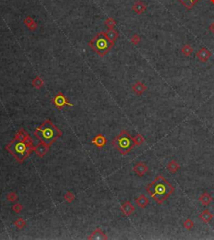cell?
Listing matches in <instances>:
<instances>
[{
	"instance_id": "obj_1",
	"label": "cell",
	"mask_w": 214,
	"mask_h": 240,
	"mask_svg": "<svg viewBox=\"0 0 214 240\" xmlns=\"http://www.w3.org/2000/svg\"><path fill=\"white\" fill-rule=\"evenodd\" d=\"M146 190L156 203L161 205L173 193L175 188L163 176L158 175L146 187Z\"/></svg>"
},
{
	"instance_id": "obj_2",
	"label": "cell",
	"mask_w": 214,
	"mask_h": 240,
	"mask_svg": "<svg viewBox=\"0 0 214 240\" xmlns=\"http://www.w3.org/2000/svg\"><path fill=\"white\" fill-rule=\"evenodd\" d=\"M61 131L50 120H46L34 131V136L39 138L41 142L49 147L53 144L59 137H61Z\"/></svg>"
},
{
	"instance_id": "obj_3",
	"label": "cell",
	"mask_w": 214,
	"mask_h": 240,
	"mask_svg": "<svg viewBox=\"0 0 214 240\" xmlns=\"http://www.w3.org/2000/svg\"><path fill=\"white\" fill-rule=\"evenodd\" d=\"M114 43L107 38L105 32H100L89 43V46L100 56H105L112 49Z\"/></svg>"
},
{
	"instance_id": "obj_4",
	"label": "cell",
	"mask_w": 214,
	"mask_h": 240,
	"mask_svg": "<svg viewBox=\"0 0 214 240\" xmlns=\"http://www.w3.org/2000/svg\"><path fill=\"white\" fill-rule=\"evenodd\" d=\"M112 145L122 155L128 154L136 146L133 138L126 130L121 131V133L112 141Z\"/></svg>"
},
{
	"instance_id": "obj_5",
	"label": "cell",
	"mask_w": 214,
	"mask_h": 240,
	"mask_svg": "<svg viewBox=\"0 0 214 240\" xmlns=\"http://www.w3.org/2000/svg\"><path fill=\"white\" fill-rule=\"evenodd\" d=\"M6 150L14 156L19 162L24 161L30 154L33 149L29 147L23 141L14 139L6 146Z\"/></svg>"
},
{
	"instance_id": "obj_6",
	"label": "cell",
	"mask_w": 214,
	"mask_h": 240,
	"mask_svg": "<svg viewBox=\"0 0 214 240\" xmlns=\"http://www.w3.org/2000/svg\"><path fill=\"white\" fill-rule=\"evenodd\" d=\"M14 139L19 140V141H23V142H24L25 144L27 145L29 147L32 148V149L34 150V145H33V140H32V138L29 137V134H28L24 129L21 128V129L19 130V131H18L17 133L15 134Z\"/></svg>"
},
{
	"instance_id": "obj_7",
	"label": "cell",
	"mask_w": 214,
	"mask_h": 240,
	"mask_svg": "<svg viewBox=\"0 0 214 240\" xmlns=\"http://www.w3.org/2000/svg\"><path fill=\"white\" fill-rule=\"evenodd\" d=\"M52 102L59 109H62L65 106H73V105H72L71 103L69 102L68 99L65 97V95L62 92H59L55 98L52 100Z\"/></svg>"
},
{
	"instance_id": "obj_8",
	"label": "cell",
	"mask_w": 214,
	"mask_h": 240,
	"mask_svg": "<svg viewBox=\"0 0 214 240\" xmlns=\"http://www.w3.org/2000/svg\"><path fill=\"white\" fill-rule=\"evenodd\" d=\"M133 171L136 173V175L139 177H143L146 175V173L148 171V167L146 166L143 161H139L137 162L134 167H133Z\"/></svg>"
},
{
	"instance_id": "obj_9",
	"label": "cell",
	"mask_w": 214,
	"mask_h": 240,
	"mask_svg": "<svg viewBox=\"0 0 214 240\" xmlns=\"http://www.w3.org/2000/svg\"><path fill=\"white\" fill-rule=\"evenodd\" d=\"M196 56H197V58L198 59L199 61L205 63V62H207L210 59V57L212 56V53L207 49L202 48L197 52Z\"/></svg>"
},
{
	"instance_id": "obj_10",
	"label": "cell",
	"mask_w": 214,
	"mask_h": 240,
	"mask_svg": "<svg viewBox=\"0 0 214 240\" xmlns=\"http://www.w3.org/2000/svg\"><path fill=\"white\" fill-rule=\"evenodd\" d=\"M146 8H147L146 4L143 1H141V0L136 1L132 5V10L137 14H143L146 10Z\"/></svg>"
},
{
	"instance_id": "obj_11",
	"label": "cell",
	"mask_w": 214,
	"mask_h": 240,
	"mask_svg": "<svg viewBox=\"0 0 214 240\" xmlns=\"http://www.w3.org/2000/svg\"><path fill=\"white\" fill-rule=\"evenodd\" d=\"M34 150L39 157H43L44 156L47 154V152L49 151V146L41 142L39 145H37L36 147H34Z\"/></svg>"
},
{
	"instance_id": "obj_12",
	"label": "cell",
	"mask_w": 214,
	"mask_h": 240,
	"mask_svg": "<svg viewBox=\"0 0 214 240\" xmlns=\"http://www.w3.org/2000/svg\"><path fill=\"white\" fill-rule=\"evenodd\" d=\"M92 144H94L95 146H96L97 147L101 148L103 147H105L106 143H107V141H106V138H105L103 135L101 134H98L96 137L92 140L91 141Z\"/></svg>"
},
{
	"instance_id": "obj_13",
	"label": "cell",
	"mask_w": 214,
	"mask_h": 240,
	"mask_svg": "<svg viewBox=\"0 0 214 240\" xmlns=\"http://www.w3.org/2000/svg\"><path fill=\"white\" fill-rule=\"evenodd\" d=\"M121 212L124 213L125 216H130L131 214H132V213H134L135 208H134V206H133L131 202L127 201V202H124L122 205H121Z\"/></svg>"
},
{
	"instance_id": "obj_14",
	"label": "cell",
	"mask_w": 214,
	"mask_h": 240,
	"mask_svg": "<svg viewBox=\"0 0 214 240\" xmlns=\"http://www.w3.org/2000/svg\"><path fill=\"white\" fill-rule=\"evenodd\" d=\"M146 90V85H144L142 82L141 81H137L136 84H134L132 86V91L137 96H141L143 93Z\"/></svg>"
},
{
	"instance_id": "obj_15",
	"label": "cell",
	"mask_w": 214,
	"mask_h": 240,
	"mask_svg": "<svg viewBox=\"0 0 214 240\" xmlns=\"http://www.w3.org/2000/svg\"><path fill=\"white\" fill-rule=\"evenodd\" d=\"M213 201L212 197L211 196L210 193L205 192L203 193H202L201 196L199 197V202L205 207H207L211 204V202Z\"/></svg>"
},
{
	"instance_id": "obj_16",
	"label": "cell",
	"mask_w": 214,
	"mask_h": 240,
	"mask_svg": "<svg viewBox=\"0 0 214 240\" xmlns=\"http://www.w3.org/2000/svg\"><path fill=\"white\" fill-rule=\"evenodd\" d=\"M180 164L178 163V161L176 160H171L167 165V169L168 171L172 173V174H175L180 169Z\"/></svg>"
},
{
	"instance_id": "obj_17",
	"label": "cell",
	"mask_w": 214,
	"mask_h": 240,
	"mask_svg": "<svg viewBox=\"0 0 214 240\" xmlns=\"http://www.w3.org/2000/svg\"><path fill=\"white\" fill-rule=\"evenodd\" d=\"M88 238L91 240H104L107 239V237L105 236V234L102 232L101 229L97 228L88 237Z\"/></svg>"
},
{
	"instance_id": "obj_18",
	"label": "cell",
	"mask_w": 214,
	"mask_h": 240,
	"mask_svg": "<svg viewBox=\"0 0 214 240\" xmlns=\"http://www.w3.org/2000/svg\"><path fill=\"white\" fill-rule=\"evenodd\" d=\"M199 218H200L203 223H210L211 221L213 218V214L212 213H210V211L207 209L203 210L202 213L199 214Z\"/></svg>"
},
{
	"instance_id": "obj_19",
	"label": "cell",
	"mask_w": 214,
	"mask_h": 240,
	"mask_svg": "<svg viewBox=\"0 0 214 240\" xmlns=\"http://www.w3.org/2000/svg\"><path fill=\"white\" fill-rule=\"evenodd\" d=\"M136 205L138 206L141 208H145L146 206L149 204V199L146 198L144 194L139 196L138 198L136 199Z\"/></svg>"
},
{
	"instance_id": "obj_20",
	"label": "cell",
	"mask_w": 214,
	"mask_h": 240,
	"mask_svg": "<svg viewBox=\"0 0 214 240\" xmlns=\"http://www.w3.org/2000/svg\"><path fill=\"white\" fill-rule=\"evenodd\" d=\"M105 34H106L107 38L109 39L110 41L113 42L114 44H115V42L117 39V38L119 37L118 32L116 29H114V28L113 29H108V30L105 32Z\"/></svg>"
},
{
	"instance_id": "obj_21",
	"label": "cell",
	"mask_w": 214,
	"mask_h": 240,
	"mask_svg": "<svg viewBox=\"0 0 214 240\" xmlns=\"http://www.w3.org/2000/svg\"><path fill=\"white\" fill-rule=\"evenodd\" d=\"M187 9H192L199 0H178Z\"/></svg>"
},
{
	"instance_id": "obj_22",
	"label": "cell",
	"mask_w": 214,
	"mask_h": 240,
	"mask_svg": "<svg viewBox=\"0 0 214 240\" xmlns=\"http://www.w3.org/2000/svg\"><path fill=\"white\" fill-rule=\"evenodd\" d=\"M181 51L182 53V55L186 57H188V56H191L192 55L193 53V48L192 47V45H189V44H187L182 46V48L181 49Z\"/></svg>"
},
{
	"instance_id": "obj_23",
	"label": "cell",
	"mask_w": 214,
	"mask_h": 240,
	"mask_svg": "<svg viewBox=\"0 0 214 240\" xmlns=\"http://www.w3.org/2000/svg\"><path fill=\"white\" fill-rule=\"evenodd\" d=\"M32 85H33V86H34L35 89L39 90V89H41V88L44 86V80L41 79L39 76H36V77L33 79Z\"/></svg>"
},
{
	"instance_id": "obj_24",
	"label": "cell",
	"mask_w": 214,
	"mask_h": 240,
	"mask_svg": "<svg viewBox=\"0 0 214 240\" xmlns=\"http://www.w3.org/2000/svg\"><path fill=\"white\" fill-rule=\"evenodd\" d=\"M133 140H134V143H135L136 146H141V145L144 143L145 138L143 137L141 134H137L136 137L133 138Z\"/></svg>"
},
{
	"instance_id": "obj_25",
	"label": "cell",
	"mask_w": 214,
	"mask_h": 240,
	"mask_svg": "<svg viewBox=\"0 0 214 240\" xmlns=\"http://www.w3.org/2000/svg\"><path fill=\"white\" fill-rule=\"evenodd\" d=\"M183 227L187 230H192L194 227L193 221L191 218H187V219L185 220V222L183 223Z\"/></svg>"
},
{
	"instance_id": "obj_26",
	"label": "cell",
	"mask_w": 214,
	"mask_h": 240,
	"mask_svg": "<svg viewBox=\"0 0 214 240\" xmlns=\"http://www.w3.org/2000/svg\"><path fill=\"white\" fill-rule=\"evenodd\" d=\"M105 24L109 28V29H113L116 25V21L113 18H108L105 21Z\"/></svg>"
},
{
	"instance_id": "obj_27",
	"label": "cell",
	"mask_w": 214,
	"mask_h": 240,
	"mask_svg": "<svg viewBox=\"0 0 214 240\" xmlns=\"http://www.w3.org/2000/svg\"><path fill=\"white\" fill-rule=\"evenodd\" d=\"M14 225H15L16 228L21 229V228H23L26 225V222H25L23 218H18V219L14 222Z\"/></svg>"
},
{
	"instance_id": "obj_28",
	"label": "cell",
	"mask_w": 214,
	"mask_h": 240,
	"mask_svg": "<svg viewBox=\"0 0 214 240\" xmlns=\"http://www.w3.org/2000/svg\"><path fill=\"white\" fill-rule=\"evenodd\" d=\"M64 198L67 202H72L75 199V196L71 192H67L64 196Z\"/></svg>"
},
{
	"instance_id": "obj_29",
	"label": "cell",
	"mask_w": 214,
	"mask_h": 240,
	"mask_svg": "<svg viewBox=\"0 0 214 240\" xmlns=\"http://www.w3.org/2000/svg\"><path fill=\"white\" fill-rule=\"evenodd\" d=\"M7 199L9 201V202H16L18 199V196L16 194L15 192H9L7 196Z\"/></svg>"
},
{
	"instance_id": "obj_30",
	"label": "cell",
	"mask_w": 214,
	"mask_h": 240,
	"mask_svg": "<svg viewBox=\"0 0 214 240\" xmlns=\"http://www.w3.org/2000/svg\"><path fill=\"white\" fill-rule=\"evenodd\" d=\"M131 42L134 45H139V43L141 42V38H140L139 35L136 34H134L132 37H131Z\"/></svg>"
},
{
	"instance_id": "obj_31",
	"label": "cell",
	"mask_w": 214,
	"mask_h": 240,
	"mask_svg": "<svg viewBox=\"0 0 214 240\" xmlns=\"http://www.w3.org/2000/svg\"><path fill=\"white\" fill-rule=\"evenodd\" d=\"M24 24H25V25H26L28 28H29V26H31L32 24H34V20L30 17V16H28L27 18H25V19L24 20Z\"/></svg>"
},
{
	"instance_id": "obj_32",
	"label": "cell",
	"mask_w": 214,
	"mask_h": 240,
	"mask_svg": "<svg viewBox=\"0 0 214 240\" xmlns=\"http://www.w3.org/2000/svg\"><path fill=\"white\" fill-rule=\"evenodd\" d=\"M13 210H14L15 213H20L21 211L23 210V206L21 205L20 203H16V204H14V206H13Z\"/></svg>"
},
{
	"instance_id": "obj_33",
	"label": "cell",
	"mask_w": 214,
	"mask_h": 240,
	"mask_svg": "<svg viewBox=\"0 0 214 240\" xmlns=\"http://www.w3.org/2000/svg\"><path fill=\"white\" fill-rule=\"evenodd\" d=\"M209 30H210V32L212 34H214V22L213 23H212V24L209 25Z\"/></svg>"
}]
</instances>
